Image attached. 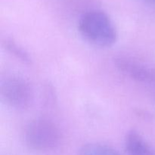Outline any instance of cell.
Wrapping results in <instances>:
<instances>
[{"mask_svg": "<svg viewBox=\"0 0 155 155\" xmlns=\"http://www.w3.org/2000/svg\"><path fill=\"white\" fill-rule=\"evenodd\" d=\"M80 35L96 46L110 47L117 40V32L110 17L101 10H90L80 17L78 22Z\"/></svg>", "mask_w": 155, "mask_h": 155, "instance_id": "6da1fadb", "label": "cell"}, {"mask_svg": "<svg viewBox=\"0 0 155 155\" xmlns=\"http://www.w3.org/2000/svg\"><path fill=\"white\" fill-rule=\"evenodd\" d=\"M24 139L27 146L33 151H50L59 144L60 131L50 120L38 118L27 125Z\"/></svg>", "mask_w": 155, "mask_h": 155, "instance_id": "7a4b0ae2", "label": "cell"}, {"mask_svg": "<svg viewBox=\"0 0 155 155\" xmlns=\"http://www.w3.org/2000/svg\"><path fill=\"white\" fill-rule=\"evenodd\" d=\"M0 93L6 104L19 110L30 107L34 99V92L30 82L15 74L2 80Z\"/></svg>", "mask_w": 155, "mask_h": 155, "instance_id": "3957f363", "label": "cell"}, {"mask_svg": "<svg viewBox=\"0 0 155 155\" xmlns=\"http://www.w3.org/2000/svg\"><path fill=\"white\" fill-rule=\"evenodd\" d=\"M114 64L122 74L135 81L151 83L155 79L153 70L132 58L127 56L117 57L114 59Z\"/></svg>", "mask_w": 155, "mask_h": 155, "instance_id": "277c9868", "label": "cell"}, {"mask_svg": "<svg viewBox=\"0 0 155 155\" xmlns=\"http://www.w3.org/2000/svg\"><path fill=\"white\" fill-rule=\"evenodd\" d=\"M125 149L127 155H155V148L136 130H130L125 138Z\"/></svg>", "mask_w": 155, "mask_h": 155, "instance_id": "5b68a950", "label": "cell"}, {"mask_svg": "<svg viewBox=\"0 0 155 155\" xmlns=\"http://www.w3.org/2000/svg\"><path fill=\"white\" fill-rule=\"evenodd\" d=\"M78 155H120L112 147L100 143H89L83 145Z\"/></svg>", "mask_w": 155, "mask_h": 155, "instance_id": "8992f818", "label": "cell"}, {"mask_svg": "<svg viewBox=\"0 0 155 155\" xmlns=\"http://www.w3.org/2000/svg\"><path fill=\"white\" fill-rule=\"evenodd\" d=\"M3 45L10 54L18 59L20 61L26 64H31L32 59L29 53L19 44L16 43L13 39H5L3 41Z\"/></svg>", "mask_w": 155, "mask_h": 155, "instance_id": "52a82bcc", "label": "cell"}, {"mask_svg": "<svg viewBox=\"0 0 155 155\" xmlns=\"http://www.w3.org/2000/svg\"><path fill=\"white\" fill-rule=\"evenodd\" d=\"M144 2L147 3V4L150 5H154L155 6V0H142Z\"/></svg>", "mask_w": 155, "mask_h": 155, "instance_id": "ba28073f", "label": "cell"}]
</instances>
